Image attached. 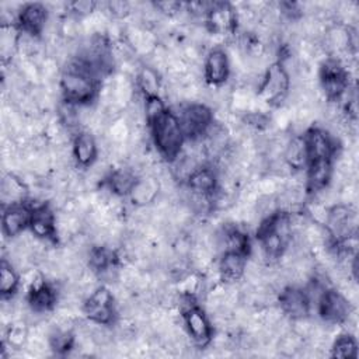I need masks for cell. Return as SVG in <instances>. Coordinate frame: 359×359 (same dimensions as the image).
<instances>
[{
  "label": "cell",
  "mask_w": 359,
  "mask_h": 359,
  "mask_svg": "<svg viewBox=\"0 0 359 359\" xmlns=\"http://www.w3.org/2000/svg\"><path fill=\"white\" fill-rule=\"evenodd\" d=\"M60 87L66 101L87 104L95 94V79L81 65L74 62L63 72Z\"/></svg>",
  "instance_id": "1"
},
{
  "label": "cell",
  "mask_w": 359,
  "mask_h": 359,
  "mask_svg": "<svg viewBox=\"0 0 359 359\" xmlns=\"http://www.w3.org/2000/svg\"><path fill=\"white\" fill-rule=\"evenodd\" d=\"M156 147L165 157H177L181 150L184 133L172 112H165L151 123Z\"/></svg>",
  "instance_id": "2"
},
{
  "label": "cell",
  "mask_w": 359,
  "mask_h": 359,
  "mask_svg": "<svg viewBox=\"0 0 359 359\" xmlns=\"http://www.w3.org/2000/svg\"><path fill=\"white\" fill-rule=\"evenodd\" d=\"M289 87L287 74L279 63H273L264 74V80L258 88V98L268 104H279L285 101Z\"/></svg>",
  "instance_id": "3"
},
{
  "label": "cell",
  "mask_w": 359,
  "mask_h": 359,
  "mask_svg": "<svg viewBox=\"0 0 359 359\" xmlns=\"http://www.w3.org/2000/svg\"><path fill=\"white\" fill-rule=\"evenodd\" d=\"M356 213L351 206L337 203L330 208L328 216L325 220V227L328 234L337 240H345L356 234Z\"/></svg>",
  "instance_id": "4"
},
{
  "label": "cell",
  "mask_w": 359,
  "mask_h": 359,
  "mask_svg": "<svg viewBox=\"0 0 359 359\" xmlns=\"http://www.w3.org/2000/svg\"><path fill=\"white\" fill-rule=\"evenodd\" d=\"M181 130L188 137H198L205 133L206 128L212 123V112L203 104H191L181 107L180 118H177Z\"/></svg>",
  "instance_id": "5"
},
{
  "label": "cell",
  "mask_w": 359,
  "mask_h": 359,
  "mask_svg": "<svg viewBox=\"0 0 359 359\" xmlns=\"http://www.w3.org/2000/svg\"><path fill=\"white\" fill-rule=\"evenodd\" d=\"M114 300V294L105 286H100L84 300L83 310L90 320L109 324L115 314Z\"/></svg>",
  "instance_id": "6"
},
{
  "label": "cell",
  "mask_w": 359,
  "mask_h": 359,
  "mask_svg": "<svg viewBox=\"0 0 359 359\" xmlns=\"http://www.w3.org/2000/svg\"><path fill=\"white\" fill-rule=\"evenodd\" d=\"M318 311L327 323H342L351 313L349 300L339 292L325 290L318 303Z\"/></svg>",
  "instance_id": "7"
},
{
  "label": "cell",
  "mask_w": 359,
  "mask_h": 359,
  "mask_svg": "<svg viewBox=\"0 0 359 359\" xmlns=\"http://www.w3.org/2000/svg\"><path fill=\"white\" fill-rule=\"evenodd\" d=\"M321 86L325 95L338 100L348 88V76L342 65L337 60H327L321 69Z\"/></svg>",
  "instance_id": "8"
},
{
  "label": "cell",
  "mask_w": 359,
  "mask_h": 359,
  "mask_svg": "<svg viewBox=\"0 0 359 359\" xmlns=\"http://www.w3.org/2000/svg\"><path fill=\"white\" fill-rule=\"evenodd\" d=\"M208 28L210 34L224 35L233 31L236 27V11L234 7L227 3H213L208 17Z\"/></svg>",
  "instance_id": "9"
},
{
  "label": "cell",
  "mask_w": 359,
  "mask_h": 359,
  "mask_svg": "<svg viewBox=\"0 0 359 359\" xmlns=\"http://www.w3.org/2000/svg\"><path fill=\"white\" fill-rule=\"evenodd\" d=\"M184 323L187 327L188 334L194 339L195 344L199 346L206 345L210 341L212 335V327L210 323L206 317V314L198 309V307H191L184 311Z\"/></svg>",
  "instance_id": "10"
},
{
  "label": "cell",
  "mask_w": 359,
  "mask_h": 359,
  "mask_svg": "<svg viewBox=\"0 0 359 359\" xmlns=\"http://www.w3.org/2000/svg\"><path fill=\"white\" fill-rule=\"evenodd\" d=\"M304 142H306L307 156L311 163L330 160L335 151V146L331 136L323 129L309 130L304 137Z\"/></svg>",
  "instance_id": "11"
},
{
  "label": "cell",
  "mask_w": 359,
  "mask_h": 359,
  "mask_svg": "<svg viewBox=\"0 0 359 359\" xmlns=\"http://www.w3.org/2000/svg\"><path fill=\"white\" fill-rule=\"evenodd\" d=\"M160 191L161 185L158 178L154 174H143L137 177L129 192V198L135 206H147L157 199Z\"/></svg>",
  "instance_id": "12"
},
{
  "label": "cell",
  "mask_w": 359,
  "mask_h": 359,
  "mask_svg": "<svg viewBox=\"0 0 359 359\" xmlns=\"http://www.w3.org/2000/svg\"><path fill=\"white\" fill-rule=\"evenodd\" d=\"M205 77L209 84L220 86L224 83L230 73V65L227 55L222 49H213L208 53L203 65Z\"/></svg>",
  "instance_id": "13"
},
{
  "label": "cell",
  "mask_w": 359,
  "mask_h": 359,
  "mask_svg": "<svg viewBox=\"0 0 359 359\" xmlns=\"http://www.w3.org/2000/svg\"><path fill=\"white\" fill-rule=\"evenodd\" d=\"M29 229H31V233L41 240L53 241L57 238L56 216L46 206H42V208L31 212Z\"/></svg>",
  "instance_id": "14"
},
{
  "label": "cell",
  "mask_w": 359,
  "mask_h": 359,
  "mask_svg": "<svg viewBox=\"0 0 359 359\" xmlns=\"http://www.w3.org/2000/svg\"><path fill=\"white\" fill-rule=\"evenodd\" d=\"M280 309L293 320L306 317L310 307L304 290L296 286H287L283 289L280 293Z\"/></svg>",
  "instance_id": "15"
},
{
  "label": "cell",
  "mask_w": 359,
  "mask_h": 359,
  "mask_svg": "<svg viewBox=\"0 0 359 359\" xmlns=\"http://www.w3.org/2000/svg\"><path fill=\"white\" fill-rule=\"evenodd\" d=\"M18 20L24 31H28L36 35L42 32L45 28V24L48 21V10L45 6L38 3L27 4L21 8Z\"/></svg>",
  "instance_id": "16"
},
{
  "label": "cell",
  "mask_w": 359,
  "mask_h": 359,
  "mask_svg": "<svg viewBox=\"0 0 359 359\" xmlns=\"http://www.w3.org/2000/svg\"><path fill=\"white\" fill-rule=\"evenodd\" d=\"M29 219H31V212L24 208V206H10L4 213H3V233L4 236L8 237H14L18 236L20 233L24 231L25 226L29 224Z\"/></svg>",
  "instance_id": "17"
},
{
  "label": "cell",
  "mask_w": 359,
  "mask_h": 359,
  "mask_svg": "<svg viewBox=\"0 0 359 359\" xmlns=\"http://www.w3.org/2000/svg\"><path fill=\"white\" fill-rule=\"evenodd\" d=\"M74 160L81 165H90L97 160L98 149L95 137L90 132H80L73 142Z\"/></svg>",
  "instance_id": "18"
},
{
  "label": "cell",
  "mask_w": 359,
  "mask_h": 359,
  "mask_svg": "<svg viewBox=\"0 0 359 359\" xmlns=\"http://www.w3.org/2000/svg\"><path fill=\"white\" fill-rule=\"evenodd\" d=\"M332 177V168L330 164V160H321V161H313L306 177L307 187L311 191H318L324 187H327Z\"/></svg>",
  "instance_id": "19"
},
{
  "label": "cell",
  "mask_w": 359,
  "mask_h": 359,
  "mask_svg": "<svg viewBox=\"0 0 359 359\" xmlns=\"http://www.w3.org/2000/svg\"><path fill=\"white\" fill-rule=\"evenodd\" d=\"M27 188L25 182L15 177L14 174H6L1 181V201L3 203H10V206H14L18 202H22L25 196Z\"/></svg>",
  "instance_id": "20"
},
{
  "label": "cell",
  "mask_w": 359,
  "mask_h": 359,
  "mask_svg": "<svg viewBox=\"0 0 359 359\" xmlns=\"http://www.w3.org/2000/svg\"><path fill=\"white\" fill-rule=\"evenodd\" d=\"M57 300V292L48 283H42L29 290V307L46 313Z\"/></svg>",
  "instance_id": "21"
},
{
  "label": "cell",
  "mask_w": 359,
  "mask_h": 359,
  "mask_svg": "<svg viewBox=\"0 0 359 359\" xmlns=\"http://www.w3.org/2000/svg\"><path fill=\"white\" fill-rule=\"evenodd\" d=\"M244 266H245V259L243 254L224 252L219 264V271L223 279H226L227 282H234L243 276Z\"/></svg>",
  "instance_id": "22"
},
{
  "label": "cell",
  "mask_w": 359,
  "mask_h": 359,
  "mask_svg": "<svg viewBox=\"0 0 359 359\" xmlns=\"http://www.w3.org/2000/svg\"><path fill=\"white\" fill-rule=\"evenodd\" d=\"M285 161L292 167V170H300L309 161L306 142L302 137H290L285 151H283Z\"/></svg>",
  "instance_id": "23"
},
{
  "label": "cell",
  "mask_w": 359,
  "mask_h": 359,
  "mask_svg": "<svg viewBox=\"0 0 359 359\" xmlns=\"http://www.w3.org/2000/svg\"><path fill=\"white\" fill-rule=\"evenodd\" d=\"M136 180H137V175L129 167L118 168V170L112 171V174L109 175L108 187L118 196L129 195Z\"/></svg>",
  "instance_id": "24"
},
{
  "label": "cell",
  "mask_w": 359,
  "mask_h": 359,
  "mask_svg": "<svg viewBox=\"0 0 359 359\" xmlns=\"http://www.w3.org/2000/svg\"><path fill=\"white\" fill-rule=\"evenodd\" d=\"M188 184L192 191L210 195L217 187V177L213 172V170L202 165L199 170H196L194 172V175L189 178Z\"/></svg>",
  "instance_id": "25"
},
{
  "label": "cell",
  "mask_w": 359,
  "mask_h": 359,
  "mask_svg": "<svg viewBox=\"0 0 359 359\" xmlns=\"http://www.w3.org/2000/svg\"><path fill=\"white\" fill-rule=\"evenodd\" d=\"M137 86L143 95L149 97H157L160 91V79L157 70L153 67L144 65L137 72Z\"/></svg>",
  "instance_id": "26"
},
{
  "label": "cell",
  "mask_w": 359,
  "mask_h": 359,
  "mask_svg": "<svg viewBox=\"0 0 359 359\" xmlns=\"http://www.w3.org/2000/svg\"><path fill=\"white\" fill-rule=\"evenodd\" d=\"M25 324L27 323L22 321V320H17L13 324H10V327L6 332V344L10 348L20 349V348L27 345L29 334H28V330H27Z\"/></svg>",
  "instance_id": "27"
},
{
  "label": "cell",
  "mask_w": 359,
  "mask_h": 359,
  "mask_svg": "<svg viewBox=\"0 0 359 359\" xmlns=\"http://www.w3.org/2000/svg\"><path fill=\"white\" fill-rule=\"evenodd\" d=\"M20 278L15 272V268L13 265H10L8 262L3 261L1 264V279H0V289L3 296H11L17 286H18Z\"/></svg>",
  "instance_id": "28"
},
{
  "label": "cell",
  "mask_w": 359,
  "mask_h": 359,
  "mask_svg": "<svg viewBox=\"0 0 359 359\" xmlns=\"http://www.w3.org/2000/svg\"><path fill=\"white\" fill-rule=\"evenodd\" d=\"M17 41H18V34L14 29V27L3 25L1 35H0V45H1V55L4 59L11 56L13 52L17 49Z\"/></svg>",
  "instance_id": "29"
},
{
  "label": "cell",
  "mask_w": 359,
  "mask_h": 359,
  "mask_svg": "<svg viewBox=\"0 0 359 359\" xmlns=\"http://www.w3.org/2000/svg\"><path fill=\"white\" fill-rule=\"evenodd\" d=\"M356 342L351 335H342L332 345V356L356 358Z\"/></svg>",
  "instance_id": "30"
},
{
  "label": "cell",
  "mask_w": 359,
  "mask_h": 359,
  "mask_svg": "<svg viewBox=\"0 0 359 359\" xmlns=\"http://www.w3.org/2000/svg\"><path fill=\"white\" fill-rule=\"evenodd\" d=\"M165 112H167L165 111V105H164V101L161 98H158V97H149L144 101V115H146V119L150 123L157 121Z\"/></svg>",
  "instance_id": "31"
},
{
  "label": "cell",
  "mask_w": 359,
  "mask_h": 359,
  "mask_svg": "<svg viewBox=\"0 0 359 359\" xmlns=\"http://www.w3.org/2000/svg\"><path fill=\"white\" fill-rule=\"evenodd\" d=\"M69 7L72 10V14H74L76 17L80 18V17L91 15L95 11L97 3L90 1V0H79V1H74V3L69 4Z\"/></svg>",
  "instance_id": "32"
},
{
  "label": "cell",
  "mask_w": 359,
  "mask_h": 359,
  "mask_svg": "<svg viewBox=\"0 0 359 359\" xmlns=\"http://www.w3.org/2000/svg\"><path fill=\"white\" fill-rule=\"evenodd\" d=\"M105 10L115 18H125L132 13L130 3L126 1H109L105 4Z\"/></svg>",
  "instance_id": "33"
},
{
  "label": "cell",
  "mask_w": 359,
  "mask_h": 359,
  "mask_svg": "<svg viewBox=\"0 0 359 359\" xmlns=\"http://www.w3.org/2000/svg\"><path fill=\"white\" fill-rule=\"evenodd\" d=\"M154 7L157 8V11L160 14L178 15V13L181 11L182 4L178 3V1H157V3H154Z\"/></svg>",
  "instance_id": "34"
}]
</instances>
